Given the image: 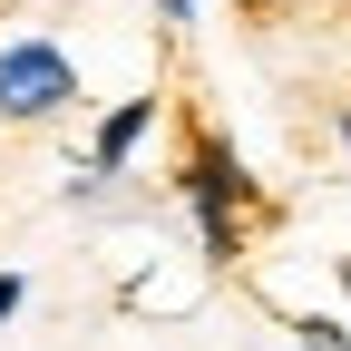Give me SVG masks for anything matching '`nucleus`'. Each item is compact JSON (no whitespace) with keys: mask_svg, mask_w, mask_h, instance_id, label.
Here are the masks:
<instances>
[{"mask_svg":"<svg viewBox=\"0 0 351 351\" xmlns=\"http://www.w3.org/2000/svg\"><path fill=\"white\" fill-rule=\"evenodd\" d=\"M176 186H186V205L205 215V254H215V263H234V215L263 205V195H254V176L234 166V147H225V137H195L186 166H176Z\"/></svg>","mask_w":351,"mask_h":351,"instance_id":"nucleus-1","label":"nucleus"},{"mask_svg":"<svg viewBox=\"0 0 351 351\" xmlns=\"http://www.w3.org/2000/svg\"><path fill=\"white\" fill-rule=\"evenodd\" d=\"M69 98H78V59L59 39H10L0 49V117L10 127H49Z\"/></svg>","mask_w":351,"mask_h":351,"instance_id":"nucleus-2","label":"nucleus"},{"mask_svg":"<svg viewBox=\"0 0 351 351\" xmlns=\"http://www.w3.org/2000/svg\"><path fill=\"white\" fill-rule=\"evenodd\" d=\"M147 127H156V98H117V108L98 117V137H88V176H117L127 156L147 147Z\"/></svg>","mask_w":351,"mask_h":351,"instance_id":"nucleus-3","label":"nucleus"},{"mask_svg":"<svg viewBox=\"0 0 351 351\" xmlns=\"http://www.w3.org/2000/svg\"><path fill=\"white\" fill-rule=\"evenodd\" d=\"M20 302H29V283H20V274H0V322L20 313Z\"/></svg>","mask_w":351,"mask_h":351,"instance_id":"nucleus-4","label":"nucleus"},{"mask_svg":"<svg viewBox=\"0 0 351 351\" xmlns=\"http://www.w3.org/2000/svg\"><path fill=\"white\" fill-rule=\"evenodd\" d=\"M156 20H166V29H186V20H195V0H156Z\"/></svg>","mask_w":351,"mask_h":351,"instance_id":"nucleus-5","label":"nucleus"},{"mask_svg":"<svg viewBox=\"0 0 351 351\" xmlns=\"http://www.w3.org/2000/svg\"><path fill=\"white\" fill-rule=\"evenodd\" d=\"M341 137H351V108H341Z\"/></svg>","mask_w":351,"mask_h":351,"instance_id":"nucleus-6","label":"nucleus"},{"mask_svg":"<svg viewBox=\"0 0 351 351\" xmlns=\"http://www.w3.org/2000/svg\"><path fill=\"white\" fill-rule=\"evenodd\" d=\"M341 283H351V263H341Z\"/></svg>","mask_w":351,"mask_h":351,"instance_id":"nucleus-7","label":"nucleus"},{"mask_svg":"<svg viewBox=\"0 0 351 351\" xmlns=\"http://www.w3.org/2000/svg\"><path fill=\"white\" fill-rule=\"evenodd\" d=\"M293 351H302V341H293Z\"/></svg>","mask_w":351,"mask_h":351,"instance_id":"nucleus-8","label":"nucleus"}]
</instances>
